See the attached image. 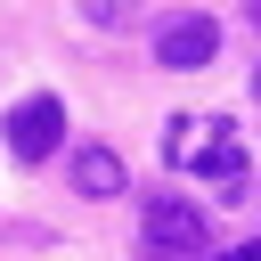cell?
Wrapping results in <instances>:
<instances>
[{
  "mask_svg": "<svg viewBox=\"0 0 261 261\" xmlns=\"http://www.w3.org/2000/svg\"><path fill=\"white\" fill-rule=\"evenodd\" d=\"M0 130H8V155H16V163H41V155L65 139V98H49V90H41V98H16Z\"/></svg>",
  "mask_w": 261,
  "mask_h": 261,
  "instance_id": "3",
  "label": "cell"
},
{
  "mask_svg": "<svg viewBox=\"0 0 261 261\" xmlns=\"http://www.w3.org/2000/svg\"><path fill=\"white\" fill-rule=\"evenodd\" d=\"M220 261H261V245H237V253H220Z\"/></svg>",
  "mask_w": 261,
  "mask_h": 261,
  "instance_id": "7",
  "label": "cell"
},
{
  "mask_svg": "<svg viewBox=\"0 0 261 261\" xmlns=\"http://www.w3.org/2000/svg\"><path fill=\"white\" fill-rule=\"evenodd\" d=\"M73 188L82 196H122V155L114 147H73Z\"/></svg>",
  "mask_w": 261,
  "mask_h": 261,
  "instance_id": "5",
  "label": "cell"
},
{
  "mask_svg": "<svg viewBox=\"0 0 261 261\" xmlns=\"http://www.w3.org/2000/svg\"><path fill=\"white\" fill-rule=\"evenodd\" d=\"M212 49H220V24H212V16H171V24L155 33V65H171V73L212 65Z\"/></svg>",
  "mask_w": 261,
  "mask_h": 261,
  "instance_id": "4",
  "label": "cell"
},
{
  "mask_svg": "<svg viewBox=\"0 0 261 261\" xmlns=\"http://www.w3.org/2000/svg\"><path fill=\"white\" fill-rule=\"evenodd\" d=\"M253 24H261V0H253Z\"/></svg>",
  "mask_w": 261,
  "mask_h": 261,
  "instance_id": "8",
  "label": "cell"
},
{
  "mask_svg": "<svg viewBox=\"0 0 261 261\" xmlns=\"http://www.w3.org/2000/svg\"><path fill=\"white\" fill-rule=\"evenodd\" d=\"M90 8V24H122V0H82Z\"/></svg>",
  "mask_w": 261,
  "mask_h": 261,
  "instance_id": "6",
  "label": "cell"
},
{
  "mask_svg": "<svg viewBox=\"0 0 261 261\" xmlns=\"http://www.w3.org/2000/svg\"><path fill=\"white\" fill-rule=\"evenodd\" d=\"M139 245H147V261H196V253L212 245V220H204L188 196H147Z\"/></svg>",
  "mask_w": 261,
  "mask_h": 261,
  "instance_id": "2",
  "label": "cell"
},
{
  "mask_svg": "<svg viewBox=\"0 0 261 261\" xmlns=\"http://www.w3.org/2000/svg\"><path fill=\"white\" fill-rule=\"evenodd\" d=\"M253 90H261V73H253Z\"/></svg>",
  "mask_w": 261,
  "mask_h": 261,
  "instance_id": "9",
  "label": "cell"
},
{
  "mask_svg": "<svg viewBox=\"0 0 261 261\" xmlns=\"http://www.w3.org/2000/svg\"><path fill=\"white\" fill-rule=\"evenodd\" d=\"M163 155H171L179 171H196V179H220V188H237V179H245V147L228 139V122H220V114H204V122H171Z\"/></svg>",
  "mask_w": 261,
  "mask_h": 261,
  "instance_id": "1",
  "label": "cell"
}]
</instances>
